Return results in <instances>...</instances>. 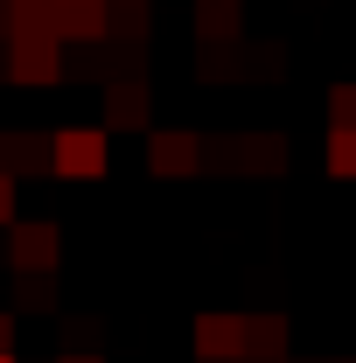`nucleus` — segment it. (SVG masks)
<instances>
[{"label": "nucleus", "instance_id": "obj_5", "mask_svg": "<svg viewBox=\"0 0 356 363\" xmlns=\"http://www.w3.org/2000/svg\"><path fill=\"white\" fill-rule=\"evenodd\" d=\"M287 315H245V363H287Z\"/></svg>", "mask_w": 356, "mask_h": 363}, {"label": "nucleus", "instance_id": "obj_15", "mask_svg": "<svg viewBox=\"0 0 356 363\" xmlns=\"http://www.w3.org/2000/svg\"><path fill=\"white\" fill-rule=\"evenodd\" d=\"M14 350V315H0V357Z\"/></svg>", "mask_w": 356, "mask_h": 363}, {"label": "nucleus", "instance_id": "obj_4", "mask_svg": "<svg viewBox=\"0 0 356 363\" xmlns=\"http://www.w3.org/2000/svg\"><path fill=\"white\" fill-rule=\"evenodd\" d=\"M196 357L203 363H245V315H196Z\"/></svg>", "mask_w": 356, "mask_h": 363}, {"label": "nucleus", "instance_id": "obj_10", "mask_svg": "<svg viewBox=\"0 0 356 363\" xmlns=\"http://www.w3.org/2000/svg\"><path fill=\"white\" fill-rule=\"evenodd\" d=\"M196 35H203V43H230V35H238V0H203Z\"/></svg>", "mask_w": 356, "mask_h": 363}, {"label": "nucleus", "instance_id": "obj_18", "mask_svg": "<svg viewBox=\"0 0 356 363\" xmlns=\"http://www.w3.org/2000/svg\"><path fill=\"white\" fill-rule=\"evenodd\" d=\"M0 154H7V133H0Z\"/></svg>", "mask_w": 356, "mask_h": 363}, {"label": "nucleus", "instance_id": "obj_8", "mask_svg": "<svg viewBox=\"0 0 356 363\" xmlns=\"http://www.w3.org/2000/svg\"><path fill=\"white\" fill-rule=\"evenodd\" d=\"M56 43L70 35V43H105V7L98 0H56V28H49Z\"/></svg>", "mask_w": 356, "mask_h": 363}, {"label": "nucleus", "instance_id": "obj_3", "mask_svg": "<svg viewBox=\"0 0 356 363\" xmlns=\"http://www.w3.org/2000/svg\"><path fill=\"white\" fill-rule=\"evenodd\" d=\"M7 259H14V272H56L63 230L49 224V217H14L7 224Z\"/></svg>", "mask_w": 356, "mask_h": 363}, {"label": "nucleus", "instance_id": "obj_20", "mask_svg": "<svg viewBox=\"0 0 356 363\" xmlns=\"http://www.w3.org/2000/svg\"><path fill=\"white\" fill-rule=\"evenodd\" d=\"M343 363H356V357H343Z\"/></svg>", "mask_w": 356, "mask_h": 363}, {"label": "nucleus", "instance_id": "obj_1", "mask_svg": "<svg viewBox=\"0 0 356 363\" xmlns=\"http://www.w3.org/2000/svg\"><path fill=\"white\" fill-rule=\"evenodd\" d=\"M105 168H112V140H105V126H63V133H49V175L98 182Z\"/></svg>", "mask_w": 356, "mask_h": 363}, {"label": "nucleus", "instance_id": "obj_7", "mask_svg": "<svg viewBox=\"0 0 356 363\" xmlns=\"http://www.w3.org/2000/svg\"><path fill=\"white\" fill-rule=\"evenodd\" d=\"M147 161H154V175H196L203 168V140L196 133H154L147 140Z\"/></svg>", "mask_w": 356, "mask_h": 363}, {"label": "nucleus", "instance_id": "obj_17", "mask_svg": "<svg viewBox=\"0 0 356 363\" xmlns=\"http://www.w3.org/2000/svg\"><path fill=\"white\" fill-rule=\"evenodd\" d=\"M63 363H105V357H63Z\"/></svg>", "mask_w": 356, "mask_h": 363}, {"label": "nucleus", "instance_id": "obj_16", "mask_svg": "<svg viewBox=\"0 0 356 363\" xmlns=\"http://www.w3.org/2000/svg\"><path fill=\"white\" fill-rule=\"evenodd\" d=\"M7 35H14V14H7V0H0V49H7Z\"/></svg>", "mask_w": 356, "mask_h": 363}, {"label": "nucleus", "instance_id": "obj_6", "mask_svg": "<svg viewBox=\"0 0 356 363\" xmlns=\"http://www.w3.org/2000/svg\"><path fill=\"white\" fill-rule=\"evenodd\" d=\"M147 119H154V98H147V84L119 77V84L105 91V126H119V133H140Z\"/></svg>", "mask_w": 356, "mask_h": 363}, {"label": "nucleus", "instance_id": "obj_12", "mask_svg": "<svg viewBox=\"0 0 356 363\" xmlns=\"http://www.w3.org/2000/svg\"><path fill=\"white\" fill-rule=\"evenodd\" d=\"M328 133H356V84L328 91Z\"/></svg>", "mask_w": 356, "mask_h": 363}, {"label": "nucleus", "instance_id": "obj_19", "mask_svg": "<svg viewBox=\"0 0 356 363\" xmlns=\"http://www.w3.org/2000/svg\"><path fill=\"white\" fill-rule=\"evenodd\" d=\"M0 363H14V357H0Z\"/></svg>", "mask_w": 356, "mask_h": 363}, {"label": "nucleus", "instance_id": "obj_21", "mask_svg": "<svg viewBox=\"0 0 356 363\" xmlns=\"http://www.w3.org/2000/svg\"><path fill=\"white\" fill-rule=\"evenodd\" d=\"M105 7H112V0H105Z\"/></svg>", "mask_w": 356, "mask_h": 363}, {"label": "nucleus", "instance_id": "obj_11", "mask_svg": "<svg viewBox=\"0 0 356 363\" xmlns=\"http://www.w3.org/2000/svg\"><path fill=\"white\" fill-rule=\"evenodd\" d=\"M14 294H21V308H49L56 301V272H14Z\"/></svg>", "mask_w": 356, "mask_h": 363}, {"label": "nucleus", "instance_id": "obj_2", "mask_svg": "<svg viewBox=\"0 0 356 363\" xmlns=\"http://www.w3.org/2000/svg\"><path fill=\"white\" fill-rule=\"evenodd\" d=\"M0 77H14V84H56L63 77V43H49V35H7Z\"/></svg>", "mask_w": 356, "mask_h": 363}, {"label": "nucleus", "instance_id": "obj_14", "mask_svg": "<svg viewBox=\"0 0 356 363\" xmlns=\"http://www.w3.org/2000/svg\"><path fill=\"white\" fill-rule=\"evenodd\" d=\"M0 224H14V182H7V168H0Z\"/></svg>", "mask_w": 356, "mask_h": 363}, {"label": "nucleus", "instance_id": "obj_13", "mask_svg": "<svg viewBox=\"0 0 356 363\" xmlns=\"http://www.w3.org/2000/svg\"><path fill=\"white\" fill-rule=\"evenodd\" d=\"M328 175L356 182V133H328Z\"/></svg>", "mask_w": 356, "mask_h": 363}, {"label": "nucleus", "instance_id": "obj_9", "mask_svg": "<svg viewBox=\"0 0 356 363\" xmlns=\"http://www.w3.org/2000/svg\"><path fill=\"white\" fill-rule=\"evenodd\" d=\"M7 182H21V175H49V140L43 133H7Z\"/></svg>", "mask_w": 356, "mask_h": 363}]
</instances>
